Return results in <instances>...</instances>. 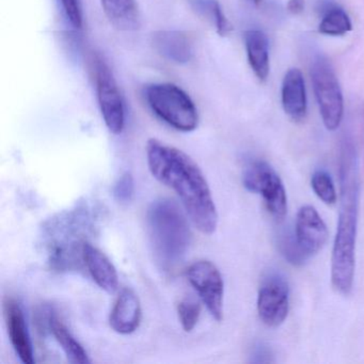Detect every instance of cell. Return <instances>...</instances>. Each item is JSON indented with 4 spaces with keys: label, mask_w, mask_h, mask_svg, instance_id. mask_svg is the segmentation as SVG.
<instances>
[{
    "label": "cell",
    "mask_w": 364,
    "mask_h": 364,
    "mask_svg": "<svg viewBox=\"0 0 364 364\" xmlns=\"http://www.w3.org/2000/svg\"><path fill=\"white\" fill-rule=\"evenodd\" d=\"M144 97L152 112L172 129L183 133L195 131L199 114L191 97L171 82L149 85Z\"/></svg>",
    "instance_id": "obj_4"
},
{
    "label": "cell",
    "mask_w": 364,
    "mask_h": 364,
    "mask_svg": "<svg viewBox=\"0 0 364 364\" xmlns=\"http://www.w3.org/2000/svg\"><path fill=\"white\" fill-rule=\"evenodd\" d=\"M294 234L309 259L318 253L328 240L327 225L312 205H304L298 210Z\"/></svg>",
    "instance_id": "obj_10"
},
{
    "label": "cell",
    "mask_w": 364,
    "mask_h": 364,
    "mask_svg": "<svg viewBox=\"0 0 364 364\" xmlns=\"http://www.w3.org/2000/svg\"><path fill=\"white\" fill-rule=\"evenodd\" d=\"M142 310L139 298L131 289H122L109 315V325L119 334H131L139 328Z\"/></svg>",
    "instance_id": "obj_12"
},
{
    "label": "cell",
    "mask_w": 364,
    "mask_h": 364,
    "mask_svg": "<svg viewBox=\"0 0 364 364\" xmlns=\"http://www.w3.org/2000/svg\"><path fill=\"white\" fill-rule=\"evenodd\" d=\"M319 33L327 36H344L351 31V22L346 12L341 8H332L319 24Z\"/></svg>",
    "instance_id": "obj_20"
},
{
    "label": "cell",
    "mask_w": 364,
    "mask_h": 364,
    "mask_svg": "<svg viewBox=\"0 0 364 364\" xmlns=\"http://www.w3.org/2000/svg\"><path fill=\"white\" fill-rule=\"evenodd\" d=\"M102 7L114 28L122 31L139 28L140 14L136 0H102Z\"/></svg>",
    "instance_id": "obj_16"
},
{
    "label": "cell",
    "mask_w": 364,
    "mask_h": 364,
    "mask_svg": "<svg viewBox=\"0 0 364 364\" xmlns=\"http://www.w3.org/2000/svg\"><path fill=\"white\" fill-rule=\"evenodd\" d=\"M178 321L185 332L195 329L201 315V304L197 300L185 298L178 306Z\"/></svg>",
    "instance_id": "obj_23"
},
{
    "label": "cell",
    "mask_w": 364,
    "mask_h": 364,
    "mask_svg": "<svg viewBox=\"0 0 364 364\" xmlns=\"http://www.w3.org/2000/svg\"><path fill=\"white\" fill-rule=\"evenodd\" d=\"M146 161L152 176L178 196L193 225L206 235L214 233L218 213L198 164L182 150L155 138L146 144Z\"/></svg>",
    "instance_id": "obj_1"
},
{
    "label": "cell",
    "mask_w": 364,
    "mask_h": 364,
    "mask_svg": "<svg viewBox=\"0 0 364 364\" xmlns=\"http://www.w3.org/2000/svg\"><path fill=\"white\" fill-rule=\"evenodd\" d=\"M311 76L323 124L328 131H336L342 122L344 103L331 63L323 57H318L313 63Z\"/></svg>",
    "instance_id": "obj_5"
},
{
    "label": "cell",
    "mask_w": 364,
    "mask_h": 364,
    "mask_svg": "<svg viewBox=\"0 0 364 364\" xmlns=\"http://www.w3.org/2000/svg\"><path fill=\"white\" fill-rule=\"evenodd\" d=\"M4 312L10 342L16 355L23 363H35L33 345L20 304L14 298H6L4 301Z\"/></svg>",
    "instance_id": "obj_11"
},
{
    "label": "cell",
    "mask_w": 364,
    "mask_h": 364,
    "mask_svg": "<svg viewBox=\"0 0 364 364\" xmlns=\"http://www.w3.org/2000/svg\"><path fill=\"white\" fill-rule=\"evenodd\" d=\"M304 9V0H289L287 11L291 14H300Z\"/></svg>",
    "instance_id": "obj_26"
},
{
    "label": "cell",
    "mask_w": 364,
    "mask_h": 364,
    "mask_svg": "<svg viewBox=\"0 0 364 364\" xmlns=\"http://www.w3.org/2000/svg\"><path fill=\"white\" fill-rule=\"evenodd\" d=\"M187 278L210 315L223 321L225 283L216 265L206 259L195 262L187 270Z\"/></svg>",
    "instance_id": "obj_8"
},
{
    "label": "cell",
    "mask_w": 364,
    "mask_h": 364,
    "mask_svg": "<svg viewBox=\"0 0 364 364\" xmlns=\"http://www.w3.org/2000/svg\"><path fill=\"white\" fill-rule=\"evenodd\" d=\"M311 186H312L315 195L323 203L328 204V205L336 204V200H338L336 186H334L331 176L327 172L323 171V170L315 171L312 178H311Z\"/></svg>",
    "instance_id": "obj_21"
},
{
    "label": "cell",
    "mask_w": 364,
    "mask_h": 364,
    "mask_svg": "<svg viewBox=\"0 0 364 364\" xmlns=\"http://www.w3.org/2000/svg\"><path fill=\"white\" fill-rule=\"evenodd\" d=\"M242 183L249 191L263 197L266 208L276 220L284 219L287 213V191L269 164L259 159L249 163L242 174Z\"/></svg>",
    "instance_id": "obj_6"
},
{
    "label": "cell",
    "mask_w": 364,
    "mask_h": 364,
    "mask_svg": "<svg viewBox=\"0 0 364 364\" xmlns=\"http://www.w3.org/2000/svg\"><path fill=\"white\" fill-rule=\"evenodd\" d=\"M82 259L100 289L109 294H114L118 289V272L109 257L103 251L86 242L82 248Z\"/></svg>",
    "instance_id": "obj_13"
},
{
    "label": "cell",
    "mask_w": 364,
    "mask_h": 364,
    "mask_svg": "<svg viewBox=\"0 0 364 364\" xmlns=\"http://www.w3.org/2000/svg\"><path fill=\"white\" fill-rule=\"evenodd\" d=\"M279 248L289 263L294 266H301L308 261L309 257L302 251L296 240L295 234L283 232L279 240Z\"/></svg>",
    "instance_id": "obj_22"
},
{
    "label": "cell",
    "mask_w": 364,
    "mask_h": 364,
    "mask_svg": "<svg viewBox=\"0 0 364 364\" xmlns=\"http://www.w3.org/2000/svg\"><path fill=\"white\" fill-rule=\"evenodd\" d=\"M97 101L106 127L110 133L119 135L125 127V108L116 80L105 63H95Z\"/></svg>",
    "instance_id": "obj_7"
},
{
    "label": "cell",
    "mask_w": 364,
    "mask_h": 364,
    "mask_svg": "<svg viewBox=\"0 0 364 364\" xmlns=\"http://www.w3.org/2000/svg\"><path fill=\"white\" fill-rule=\"evenodd\" d=\"M245 44L253 73L261 82H265L269 74L267 38L261 31H249L245 35Z\"/></svg>",
    "instance_id": "obj_17"
},
{
    "label": "cell",
    "mask_w": 364,
    "mask_h": 364,
    "mask_svg": "<svg viewBox=\"0 0 364 364\" xmlns=\"http://www.w3.org/2000/svg\"><path fill=\"white\" fill-rule=\"evenodd\" d=\"M282 105L291 120L301 121L306 117V86L304 76L298 69L289 70L285 74L282 85Z\"/></svg>",
    "instance_id": "obj_14"
},
{
    "label": "cell",
    "mask_w": 364,
    "mask_h": 364,
    "mask_svg": "<svg viewBox=\"0 0 364 364\" xmlns=\"http://www.w3.org/2000/svg\"><path fill=\"white\" fill-rule=\"evenodd\" d=\"M341 204L331 257V283L341 295L353 291L360 203L359 164L353 144L345 141L340 154Z\"/></svg>",
    "instance_id": "obj_2"
},
{
    "label": "cell",
    "mask_w": 364,
    "mask_h": 364,
    "mask_svg": "<svg viewBox=\"0 0 364 364\" xmlns=\"http://www.w3.org/2000/svg\"><path fill=\"white\" fill-rule=\"evenodd\" d=\"M153 46L161 56L178 65L189 63L193 58V44L182 31H159L153 36Z\"/></svg>",
    "instance_id": "obj_15"
},
{
    "label": "cell",
    "mask_w": 364,
    "mask_h": 364,
    "mask_svg": "<svg viewBox=\"0 0 364 364\" xmlns=\"http://www.w3.org/2000/svg\"><path fill=\"white\" fill-rule=\"evenodd\" d=\"M262 0H252V3H255V5H259L261 3Z\"/></svg>",
    "instance_id": "obj_27"
},
{
    "label": "cell",
    "mask_w": 364,
    "mask_h": 364,
    "mask_svg": "<svg viewBox=\"0 0 364 364\" xmlns=\"http://www.w3.org/2000/svg\"><path fill=\"white\" fill-rule=\"evenodd\" d=\"M289 309V284L280 274H272L264 281L257 296L259 318L268 327H279L287 319Z\"/></svg>",
    "instance_id": "obj_9"
},
{
    "label": "cell",
    "mask_w": 364,
    "mask_h": 364,
    "mask_svg": "<svg viewBox=\"0 0 364 364\" xmlns=\"http://www.w3.org/2000/svg\"><path fill=\"white\" fill-rule=\"evenodd\" d=\"M148 228L159 267L171 270L180 265L188 251L191 232L178 206L167 199L153 202L148 212Z\"/></svg>",
    "instance_id": "obj_3"
},
{
    "label": "cell",
    "mask_w": 364,
    "mask_h": 364,
    "mask_svg": "<svg viewBox=\"0 0 364 364\" xmlns=\"http://www.w3.org/2000/svg\"><path fill=\"white\" fill-rule=\"evenodd\" d=\"M65 16L75 28H82V14L78 0H61Z\"/></svg>",
    "instance_id": "obj_25"
},
{
    "label": "cell",
    "mask_w": 364,
    "mask_h": 364,
    "mask_svg": "<svg viewBox=\"0 0 364 364\" xmlns=\"http://www.w3.org/2000/svg\"><path fill=\"white\" fill-rule=\"evenodd\" d=\"M191 5L200 16L208 18L215 25L219 36L225 37L229 35L230 31H232L231 24L223 14V8L217 0H191Z\"/></svg>",
    "instance_id": "obj_19"
},
{
    "label": "cell",
    "mask_w": 364,
    "mask_h": 364,
    "mask_svg": "<svg viewBox=\"0 0 364 364\" xmlns=\"http://www.w3.org/2000/svg\"><path fill=\"white\" fill-rule=\"evenodd\" d=\"M48 327L70 362L78 364L90 363L88 353L84 347L72 336L67 326L56 314H50L48 316Z\"/></svg>",
    "instance_id": "obj_18"
},
{
    "label": "cell",
    "mask_w": 364,
    "mask_h": 364,
    "mask_svg": "<svg viewBox=\"0 0 364 364\" xmlns=\"http://www.w3.org/2000/svg\"><path fill=\"white\" fill-rule=\"evenodd\" d=\"M135 191L134 178L129 172H124L114 185V198L121 203H129L133 199Z\"/></svg>",
    "instance_id": "obj_24"
}]
</instances>
